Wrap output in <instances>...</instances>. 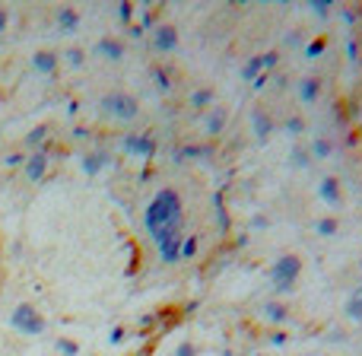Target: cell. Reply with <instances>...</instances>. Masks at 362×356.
Masks as SVG:
<instances>
[{
  "label": "cell",
  "instance_id": "1",
  "mask_svg": "<svg viewBox=\"0 0 362 356\" xmlns=\"http://www.w3.org/2000/svg\"><path fill=\"white\" fill-rule=\"evenodd\" d=\"M181 216H184V200L175 188H159L156 198L147 204L143 210V229L153 235V242H159L165 232L181 229Z\"/></svg>",
  "mask_w": 362,
  "mask_h": 356
},
{
  "label": "cell",
  "instance_id": "2",
  "mask_svg": "<svg viewBox=\"0 0 362 356\" xmlns=\"http://www.w3.org/2000/svg\"><path fill=\"white\" fill-rule=\"evenodd\" d=\"M299 277H302V258L296 251H283L280 258H273V264L267 267V283L277 299H289L299 290Z\"/></svg>",
  "mask_w": 362,
  "mask_h": 356
},
{
  "label": "cell",
  "instance_id": "3",
  "mask_svg": "<svg viewBox=\"0 0 362 356\" xmlns=\"http://www.w3.org/2000/svg\"><path fill=\"white\" fill-rule=\"evenodd\" d=\"M99 108H102V115L115 118V121H124V125H131V121L140 118V99H137L134 92H124V90L105 92L99 99Z\"/></svg>",
  "mask_w": 362,
  "mask_h": 356
},
{
  "label": "cell",
  "instance_id": "4",
  "mask_svg": "<svg viewBox=\"0 0 362 356\" xmlns=\"http://www.w3.org/2000/svg\"><path fill=\"white\" fill-rule=\"evenodd\" d=\"M7 324L19 334V337H41V334L48 331V322H45V315H41L39 308L32 306V302H19V306H13V312H10Z\"/></svg>",
  "mask_w": 362,
  "mask_h": 356
},
{
  "label": "cell",
  "instance_id": "5",
  "mask_svg": "<svg viewBox=\"0 0 362 356\" xmlns=\"http://www.w3.org/2000/svg\"><path fill=\"white\" fill-rule=\"evenodd\" d=\"M149 45L156 54H175L181 45V35H178V25L175 23H156L153 25V35H149Z\"/></svg>",
  "mask_w": 362,
  "mask_h": 356
},
{
  "label": "cell",
  "instance_id": "6",
  "mask_svg": "<svg viewBox=\"0 0 362 356\" xmlns=\"http://www.w3.org/2000/svg\"><path fill=\"white\" fill-rule=\"evenodd\" d=\"M121 149H124V156H131V159H149V156H156V140L149 134L131 131L121 137Z\"/></svg>",
  "mask_w": 362,
  "mask_h": 356
},
{
  "label": "cell",
  "instance_id": "7",
  "mask_svg": "<svg viewBox=\"0 0 362 356\" xmlns=\"http://www.w3.org/2000/svg\"><path fill=\"white\" fill-rule=\"evenodd\" d=\"M48 169H51L48 149H45V147H41V149H32V153L25 156V163H23V178H25V182H32V185H39V182H45Z\"/></svg>",
  "mask_w": 362,
  "mask_h": 356
},
{
  "label": "cell",
  "instance_id": "8",
  "mask_svg": "<svg viewBox=\"0 0 362 356\" xmlns=\"http://www.w3.org/2000/svg\"><path fill=\"white\" fill-rule=\"evenodd\" d=\"M261 318L267 324H277V328H283V324H289L292 322V308H289V302L286 299H277V296H267L261 302Z\"/></svg>",
  "mask_w": 362,
  "mask_h": 356
},
{
  "label": "cell",
  "instance_id": "9",
  "mask_svg": "<svg viewBox=\"0 0 362 356\" xmlns=\"http://www.w3.org/2000/svg\"><path fill=\"white\" fill-rule=\"evenodd\" d=\"M92 54L102 61H111V64H118V61H124V54H127V45H124L121 35H102L99 42L92 45Z\"/></svg>",
  "mask_w": 362,
  "mask_h": 356
},
{
  "label": "cell",
  "instance_id": "10",
  "mask_svg": "<svg viewBox=\"0 0 362 356\" xmlns=\"http://www.w3.org/2000/svg\"><path fill=\"white\" fill-rule=\"evenodd\" d=\"M273 131H277V121H273V115L267 112V108H251V134H255V140L261 143H267L273 137Z\"/></svg>",
  "mask_w": 362,
  "mask_h": 356
},
{
  "label": "cell",
  "instance_id": "11",
  "mask_svg": "<svg viewBox=\"0 0 362 356\" xmlns=\"http://www.w3.org/2000/svg\"><path fill=\"white\" fill-rule=\"evenodd\" d=\"M29 64H32V70L39 76H54L58 74V67H61V54L58 51H51V48H35Z\"/></svg>",
  "mask_w": 362,
  "mask_h": 356
},
{
  "label": "cell",
  "instance_id": "12",
  "mask_svg": "<svg viewBox=\"0 0 362 356\" xmlns=\"http://www.w3.org/2000/svg\"><path fill=\"white\" fill-rule=\"evenodd\" d=\"M108 166H111V153H108V149H86L80 156V169H83V175H89V178L102 175Z\"/></svg>",
  "mask_w": 362,
  "mask_h": 356
},
{
  "label": "cell",
  "instance_id": "13",
  "mask_svg": "<svg viewBox=\"0 0 362 356\" xmlns=\"http://www.w3.org/2000/svg\"><path fill=\"white\" fill-rule=\"evenodd\" d=\"M318 200L328 204V207L343 204V182H340L337 175H324V178H318Z\"/></svg>",
  "mask_w": 362,
  "mask_h": 356
},
{
  "label": "cell",
  "instance_id": "14",
  "mask_svg": "<svg viewBox=\"0 0 362 356\" xmlns=\"http://www.w3.org/2000/svg\"><path fill=\"white\" fill-rule=\"evenodd\" d=\"M226 125H229V108L220 105V102H216L210 112H204V121H200L206 137H220V134L226 131Z\"/></svg>",
  "mask_w": 362,
  "mask_h": 356
},
{
  "label": "cell",
  "instance_id": "15",
  "mask_svg": "<svg viewBox=\"0 0 362 356\" xmlns=\"http://www.w3.org/2000/svg\"><path fill=\"white\" fill-rule=\"evenodd\" d=\"M181 239H184V232L172 229V232H165L162 239L156 242V245H159V258H162L165 264H178V261H181Z\"/></svg>",
  "mask_w": 362,
  "mask_h": 356
},
{
  "label": "cell",
  "instance_id": "16",
  "mask_svg": "<svg viewBox=\"0 0 362 356\" xmlns=\"http://www.w3.org/2000/svg\"><path fill=\"white\" fill-rule=\"evenodd\" d=\"M321 90H324L321 76H315V74H305L302 80L296 83V96H299V102H302V105H318V99H321Z\"/></svg>",
  "mask_w": 362,
  "mask_h": 356
},
{
  "label": "cell",
  "instance_id": "17",
  "mask_svg": "<svg viewBox=\"0 0 362 356\" xmlns=\"http://www.w3.org/2000/svg\"><path fill=\"white\" fill-rule=\"evenodd\" d=\"M54 25H58L61 35H76L83 25V13L76 7H58L54 13Z\"/></svg>",
  "mask_w": 362,
  "mask_h": 356
},
{
  "label": "cell",
  "instance_id": "18",
  "mask_svg": "<svg viewBox=\"0 0 362 356\" xmlns=\"http://www.w3.org/2000/svg\"><path fill=\"white\" fill-rule=\"evenodd\" d=\"M188 105L191 112H210L216 105V90L213 86H194L188 92Z\"/></svg>",
  "mask_w": 362,
  "mask_h": 356
},
{
  "label": "cell",
  "instance_id": "19",
  "mask_svg": "<svg viewBox=\"0 0 362 356\" xmlns=\"http://www.w3.org/2000/svg\"><path fill=\"white\" fill-rule=\"evenodd\" d=\"M239 74H242V80H248V83H257L261 76H267L264 74V54H251V58L242 64Z\"/></svg>",
  "mask_w": 362,
  "mask_h": 356
},
{
  "label": "cell",
  "instance_id": "20",
  "mask_svg": "<svg viewBox=\"0 0 362 356\" xmlns=\"http://www.w3.org/2000/svg\"><path fill=\"white\" fill-rule=\"evenodd\" d=\"M308 153H312V163L318 159H330L334 156V140L330 137H324V134H318V137H312V143H308Z\"/></svg>",
  "mask_w": 362,
  "mask_h": 356
},
{
  "label": "cell",
  "instance_id": "21",
  "mask_svg": "<svg viewBox=\"0 0 362 356\" xmlns=\"http://www.w3.org/2000/svg\"><path fill=\"white\" fill-rule=\"evenodd\" d=\"M289 166L296 169V172H302V169H308V166H312V153H308V147L296 143V147L289 149Z\"/></svg>",
  "mask_w": 362,
  "mask_h": 356
},
{
  "label": "cell",
  "instance_id": "22",
  "mask_svg": "<svg viewBox=\"0 0 362 356\" xmlns=\"http://www.w3.org/2000/svg\"><path fill=\"white\" fill-rule=\"evenodd\" d=\"M61 58H64V64H67V67H74V70H76V67H83V64H86V58H89V51L83 48V45H70V48H64V51H61Z\"/></svg>",
  "mask_w": 362,
  "mask_h": 356
},
{
  "label": "cell",
  "instance_id": "23",
  "mask_svg": "<svg viewBox=\"0 0 362 356\" xmlns=\"http://www.w3.org/2000/svg\"><path fill=\"white\" fill-rule=\"evenodd\" d=\"M315 232H318L321 239H330V235L340 232V220L337 216H318V220H315Z\"/></svg>",
  "mask_w": 362,
  "mask_h": 356
},
{
  "label": "cell",
  "instance_id": "24",
  "mask_svg": "<svg viewBox=\"0 0 362 356\" xmlns=\"http://www.w3.org/2000/svg\"><path fill=\"white\" fill-rule=\"evenodd\" d=\"M48 131H51L48 125H39V127H32V131H29V134H25V137H23V143H25V147H29V149H41V147H45V140H48Z\"/></svg>",
  "mask_w": 362,
  "mask_h": 356
},
{
  "label": "cell",
  "instance_id": "25",
  "mask_svg": "<svg viewBox=\"0 0 362 356\" xmlns=\"http://www.w3.org/2000/svg\"><path fill=\"white\" fill-rule=\"evenodd\" d=\"M343 315L350 322H362V290H356L353 296L343 302Z\"/></svg>",
  "mask_w": 362,
  "mask_h": 356
},
{
  "label": "cell",
  "instance_id": "26",
  "mask_svg": "<svg viewBox=\"0 0 362 356\" xmlns=\"http://www.w3.org/2000/svg\"><path fill=\"white\" fill-rule=\"evenodd\" d=\"M283 131H286L289 137H302L305 134V118L302 115H289L286 121H283Z\"/></svg>",
  "mask_w": 362,
  "mask_h": 356
},
{
  "label": "cell",
  "instance_id": "27",
  "mask_svg": "<svg viewBox=\"0 0 362 356\" xmlns=\"http://www.w3.org/2000/svg\"><path fill=\"white\" fill-rule=\"evenodd\" d=\"M54 350H58L61 356H80V344H76L74 337H58L54 340Z\"/></svg>",
  "mask_w": 362,
  "mask_h": 356
},
{
  "label": "cell",
  "instance_id": "28",
  "mask_svg": "<svg viewBox=\"0 0 362 356\" xmlns=\"http://www.w3.org/2000/svg\"><path fill=\"white\" fill-rule=\"evenodd\" d=\"M194 255H198V235L191 232V235H184V239H181V261H191Z\"/></svg>",
  "mask_w": 362,
  "mask_h": 356
},
{
  "label": "cell",
  "instance_id": "29",
  "mask_svg": "<svg viewBox=\"0 0 362 356\" xmlns=\"http://www.w3.org/2000/svg\"><path fill=\"white\" fill-rule=\"evenodd\" d=\"M198 353H200V350H198V344H194L191 337L178 340V344H175V350H172V356H198Z\"/></svg>",
  "mask_w": 362,
  "mask_h": 356
},
{
  "label": "cell",
  "instance_id": "30",
  "mask_svg": "<svg viewBox=\"0 0 362 356\" xmlns=\"http://www.w3.org/2000/svg\"><path fill=\"white\" fill-rule=\"evenodd\" d=\"M124 340H127V328H121V324H115V328L108 331V344H111V347H121Z\"/></svg>",
  "mask_w": 362,
  "mask_h": 356
},
{
  "label": "cell",
  "instance_id": "31",
  "mask_svg": "<svg viewBox=\"0 0 362 356\" xmlns=\"http://www.w3.org/2000/svg\"><path fill=\"white\" fill-rule=\"evenodd\" d=\"M153 76H156V86H159L162 92H169V90H172V76L165 74L162 67H156V70H153Z\"/></svg>",
  "mask_w": 362,
  "mask_h": 356
},
{
  "label": "cell",
  "instance_id": "32",
  "mask_svg": "<svg viewBox=\"0 0 362 356\" xmlns=\"http://www.w3.org/2000/svg\"><path fill=\"white\" fill-rule=\"evenodd\" d=\"M267 226H270V216H267V213H255V216H251V223H248V229L261 232V229H267Z\"/></svg>",
  "mask_w": 362,
  "mask_h": 356
},
{
  "label": "cell",
  "instance_id": "33",
  "mask_svg": "<svg viewBox=\"0 0 362 356\" xmlns=\"http://www.w3.org/2000/svg\"><path fill=\"white\" fill-rule=\"evenodd\" d=\"M321 51H324V39H315V42H308V45H305V58H318V54H321Z\"/></svg>",
  "mask_w": 362,
  "mask_h": 356
},
{
  "label": "cell",
  "instance_id": "34",
  "mask_svg": "<svg viewBox=\"0 0 362 356\" xmlns=\"http://www.w3.org/2000/svg\"><path fill=\"white\" fill-rule=\"evenodd\" d=\"M308 10H312V13H315V17H328V13H330V3H328V0H315V3H308Z\"/></svg>",
  "mask_w": 362,
  "mask_h": 356
},
{
  "label": "cell",
  "instance_id": "35",
  "mask_svg": "<svg viewBox=\"0 0 362 356\" xmlns=\"http://www.w3.org/2000/svg\"><path fill=\"white\" fill-rule=\"evenodd\" d=\"M267 340H270L273 347H283V344H289V334H283V331H273Z\"/></svg>",
  "mask_w": 362,
  "mask_h": 356
},
{
  "label": "cell",
  "instance_id": "36",
  "mask_svg": "<svg viewBox=\"0 0 362 356\" xmlns=\"http://www.w3.org/2000/svg\"><path fill=\"white\" fill-rule=\"evenodd\" d=\"M23 163H25L23 153H10V156L3 159V166H10V169H13V166H23Z\"/></svg>",
  "mask_w": 362,
  "mask_h": 356
},
{
  "label": "cell",
  "instance_id": "37",
  "mask_svg": "<svg viewBox=\"0 0 362 356\" xmlns=\"http://www.w3.org/2000/svg\"><path fill=\"white\" fill-rule=\"evenodd\" d=\"M10 25V10L7 7H0V35H3V29Z\"/></svg>",
  "mask_w": 362,
  "mask_h": 356
},
{
  "label": "cell",
  "instance_id": "38",
  "mask_svg": "<svg viewBox=\"0 0 362 356\" xmlns=\"http://www.w3.org/2000/svg\"><path fill=\"white\" fill-rule=\"evenodd\" d=\"M131 3H121V10H118V17H121V19H131Z\"/></svg>",
  "mask_w": 362,
  "mask_h": 356
},
{
  "label": "cell",
  "instance_id": "39",
  "mask_svg": "<svg viewBox=\"0 0 362 356\" xmlns=\"http://www.w3.org/2000/svg\"><path fill=\"white\" fill-rule=\"evenodd\" d=\"M251 356H267V353H264V350H257V353H251Z\"/></svg>",
  "mask_w": 362,
  "mask_h": 356
},
{
  "label": "cell",
  "instance_id": "40",
  "mask_svg": "<svg viewBox=\"0 0 362 356\" xmlns=\"http://www.w3.org/2000/svg\"><path fill=\"white\" fill-rule=\"evenodd\" d=\"M0 194H3V182H0Z\"/></svg>",
  "mask_w": 362,
  "mask_h": 356
},
{
  "label": "cell",
  "instance_id": "41",
  "mask_svg": "<svg viewBox=\"0 0 362 356\" xmlns=\"http://www.w3.org/2000/svg\"><path fill=\"white\" fill-rule=\"evenodd\" d=\"M222 356H232V353H222Z\"/></svg>",
  "mask_w": 362,
  "mask_h": 356
}]
</instances>
